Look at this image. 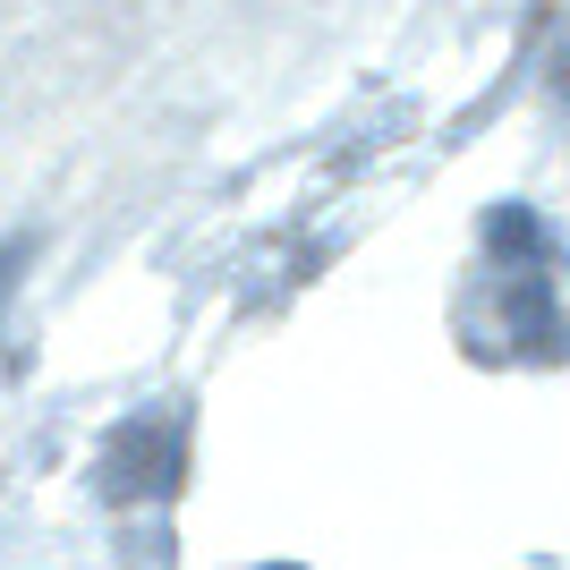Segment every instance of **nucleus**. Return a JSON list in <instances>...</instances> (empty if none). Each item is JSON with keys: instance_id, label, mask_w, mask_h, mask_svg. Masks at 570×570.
Returning <instances> with one entry per match:
<instances>
[{"instance_id": "nucleus-1", "label": "nucleus", "mask_w": 570, "mask_h": 570, "mask_svg": "<svg viewBox=\"0 0 570 570\" xmlns=\"http://www.w3.org/2000/svg\"><path fill=\"white\" fill-rule=\"evenodd\" d=\"M494 256H546V238L528 214H494Z\"/></svg>"}, {"instance_id": "nucleus-2", "label": "nucleus", "mask_w": 570, "mask_h": 570, "mask_svg": "<svg viewBox=\"0 0 570 570\" xmlns=\"http://www.w3.org/2000/svg\"><path fill=\"white\" fill-rule=\"evenodd\" d=\"M26 264H35V238H0V315H9V298H18V282H26Z\"/></svg>"}]
</instances>
